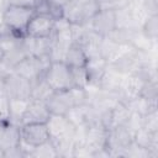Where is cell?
Instances as JSON below:
<instances>
[{
  "mask_svg": "<svg viewBox=\"0 0 158 158\" xmlns=\"http://www.w3.org/2000/svg\"><path fill=\"white\" fill-rule=\"evenodd\" d=\"M49 141L56 147L58 157H73L75 126L63 115H51L46 122Z\"/></svg>",
  "mask_w": 158,
  "mask_h": 158,
  "instance_id": "cell-1",
  "label": "cell"
},
{
  "mask_svg": "<svg viewBox=\"0 0 158 158\" xmlns=\"http://www.w3.org/2000/svg\"><path fill=\"white\" fill-rule=\"evenodd\" d=\"M98 11L96 0H69L63 5V17L72 25H86Z\"/></svg>",
  "mask_w": 158,
  "mask_h": 158,
  "instance_id": "cell-2",
  "label": "cell"
},
{
  "mask_svg": "<svg viewBox=\"0 0 158 158\" xmlns=\"http://www.w3.org/2000/svg\"><path fill=\"white\" fill-rule=\"evenodd\" d=\"M35 14H36L35 7L7 5L2 12V16H4V21H5L6 26L10 28V31L23 37V36H26L27 25Z\"/></svg>",
  "mask_w": 158,
  "mask_h": 158,
  "instance_id": "cell-3",
  "label": "cell"
},
{
  "mask_svg": "<svg viewBox=\"0 0 158 158\" xmlns=\"http://www.w3.org/2000/svg\"><path fill=\"white\" fill-rule=\"evenodd\" d=\"M43 78L53 91H64L73 88L72 69L64 62H52Z\"/></svg>",
  "mask_w": 158,
  "mask_h": 158,
  "instance_id": "cell-4",
  "label": "cell"
},
{
  "mask_svg": "<svg viewBox=\"0 0 158 158\" xmlns=\"http://www.w3.org/2000/svg\"><path fill=\"white\" fill-rule=\"evenodd\" d=\"M51 63L52 62L49 57L40 58L35 56H26L14 67L12 70L32 83L44 75V72L47 70Z\"/></svg>",
  "mask_w": 158,
  "mask_h": 158,
  "instance_id": "cell-5",
  "label": "cell"
},
{
  "mask_svg": "<svg viewBox=\"0 0 158 158\" xmlns=\"http://www.w3.org/2000/svg\"><path fill=\"white\" fill-rule=\"evenodd\" d=\"M132 141H133L132 133L123 125L116 126L107 130L105 148L107 149L110 157H122L123 151Z\"/></svg>",
  "mask_w": 158,
  "mask_h": 158,
  "instance_id": "cell-6",
  "label": "cell"
},
{
  "mask_svg": "<svg viewBox=\"0 0 158 158\" xmlns=\"http://www.w3.org/2000/svg\"><path fill=\"white\" fill-rule=\"evenodd\" d=\"M2 85L9 99H31V81L14 70L2 77Z\"/></svg>",
  "mask_w": 158,
  "mask_h": 158,
  "instance_id": "cell-7",
  "label": "cell"
},
{
  "mask_svg": "<svg viewBox=\"0 0 158 158\" xmlns=\"http://www.w3.org/2000/svg\"><path fill=\"white\" fill-rule=\"evenodd\" d=\"M102 38L104 37H101L100 35H98L94 31H91L86 25V27L83 30V32L78 36V38L74 42L80 46V48L85 53L86 58L90 59V58L101 57L100 56V51H101Z\"/></svg>",
  "mask_w": 158,
  "mask_h": 158,
  "instance_id": "cell-8",
  "label": "cell"
},
{
  "mask_svg": "<svg viewBox=\"0 0 158 158\" xmlns=\"http://www.w3.org/2000/svg\"><path fill=\"white\" fill-rule=\"evenodd\" d=\"M88 27L101 37H106L112 30L116 28L115 11L99 10L88 22Z\"/></svg>",
  "mask_w": 158,
  "mask_h": 158,
  "instance_id": "cell-9",
  "label": "cell"
},
{
  "mask_svg": "<svg viewBox=\"0 0 158 158\" xmlns=\"http://www.w3.org/2000/svg\"><path fill=\"white\" fill-rule=\"evenodd\" d=\"M54 26V20L47 14H35L30 20L26 36L38 37V38H47L52 36Z\"/></svg>",
  "mask_w": 158,
  "mask_h": 158,
  "instance_id": "cell-10",
  "label": "cell"
},
{
  "mask_svg": "<svg viewBox=\"0 0 158 158\" xmlns=\"http://www.w3.org/2000/svg\"><path fill=\"white\" fill-rule=\"evenodd\" d=\"M21 139L33 147L42 144L49 139V133L46 123H27L20 126Z\"/></svg>",
  "mask_w": 158,
  "mask_h": 158,
  "instance_id": "cell-11",
  "label": "cell"
},
{
  "mask_svg": "<svg viewBox=\"0 0 158 158\" xmlns=\"http://www.w3.org/2000/svg\"><path fill=\"white\" fill-rule=\"evenodd\" d=\"M51 116V112L44 101L30 100L28 106L22 116L21 125L27 123H46Z\"/></svg>",
  "mask_w": 158,
  "mask_h": 158,
  "instance_id": "cell-12",
  "label": "cell"
},
{
  "mask_svg": "<svg viewBox=\"0 0 158 158\" xmlns=\"http://www.w3.org/2000/svg\"><path fill=\"white\" fill-rule=\"evenodd\" d=\"M46 105L51 115H65L70 107L74 106L70 89L64 91H54L49 99L46 101Z\"/></svg>",
  "mask_w": 158,
  "mask_h": 158,
  "instance_id": "cell-13",
  "label": "cell"
},
{
  "mask_svg": "<svg viewBox=\"0 0 158 158\" xmlns=\"http://www.w3.org/2000/svg\"><path fill=\"white\" fill-rule=\"evenodd\" d=\"M106 135H107V130L105 127H102L100 123L89 125V126H86L84 143L95 154V152L105 148V144H106Z\"/></svg>",
  "mask_w": 158,
  "mask_h": 158,
  "instance_id": "cell-14",
  "label": "cell"
},
{
  "mask_svg": "<svg viewBox=\"0 0 158 158\" xmlns=\"http://www.w3.org/2000/svg\"><path fill=\"white\" fill-rule=\"evenodd\" d=\"M22 46L27 56H35V57H49V49H51V37L47 38H38V37H31V36H23L22 38Z\"/></svg>",
  "mask_w": 158,
  "mask_h": 158,
  "instance_id": "cell-15",
  "label": "cell"
},
{
  "mask_svg": "<svg viewBox=\"0 0 158 158\" xmlns=\"http://www.w3.org/2000/svg\"><path fill=\"white\" fill-rule=\"evenodd\" d=\"M21 139L20 126L11 122L0 123V149L5 151L9 148L17 147Z\"/></svg>",
  "mask_w": 158,
  "mask_h": 158,
  "instance_id": "cell-16",
  "label": "cell"
},
{
  "mask_svg": "<svg viewBox=\"0 0 158 158\" xmlns=\"http://www.w3.org/2000/svg\"><path fill=\"white\" fill-rule=\"evenodd\" d=\"M133 142L148 149L151 157H158V132H152L146 127H141L133 133Z\"/></svg>",
  "mask_w": 158,
  "mask_h": 158,
  "instance_id": "cell-17",
  "label": "cell"
},
{
  "mask_svg": "<svg viewBox=\"0 0 158 158\" xmlns=\"http://www.w3.org/2000/svg\"><path fill=\"white\" fill-rule=\"evenodd\" d=\"M107 65H109V63L102 57L88 59V62L85 64V70L88 74V80H89L88 85L99 86V83H100Z\"/></svg>",
  "mask_w": 158,
  "mask_h": 158,
  "instance_id": "cell-18",
  "label": "cell"
},
{
  "mask_svg": "<svg viewBox=\"0 0 158 158\" xmlns=\"http://www.w3.org/2000/svg\"><path fill=\"white\" fill-rule=\"evenodd\" d=\"M63 62L70 68H80V67H85L88 58H86L85 53L83 52V49L80 48V46L74 42L68 48Z\"/></svg>",
  "mask_w": 158,
  "mask_h": 158,
  "instance_id": "cell-19",
  "label": "cell"
},
{
  "mask_svg": "<svg viewBox=\"0 0 158 158\" xmlns=\"http://www.w3.org/2000/svg\"><path fill=\"white\" fill-rule=\"evenodd\" d=\"M123 74L120 73L118 70H116L115 68H112L111 65H107L100 83H99V88L105 89V90H114L117 91L120 83L122 80Z\"/></svg>",
  "mask_w": 158,
  "mask_h": 158,
  "instance_id": "cell-20",
  "label": "cell"
},
{
  "mask_svg": "<svg viewBox=\"0 0 158 158\" xmlns=\"http://www.w3.org/2000/svg\"><path fill=\"white\" fill-rule=\"evenodd\" d=\"M31 99H9L10 109V122L17 126H21L22 116L28 106Z\"/></svg>",
  "mask_w": 158,
  "mask_h": 158,
  "instance_id": "cell-21",
  "label": "cell"
},
{
  "mask_svg": "<svg viewBox=\"0 0 158 158\" xmlns=\"http://www.w3.org/2000/svg\"><path fill=\"white\" fill-rule=\"evenodd\" d=\"M53 93H54L53 89L48 85V83L44 80L43 77L31 83V99L32 100H40V101L46 102Z\"/></svg>",
  "mask_w": 158,
  "mask_h": 158,
  "instance_id": "cell-22",
  "label": "cell"
},
{
  "mask_svg": "<svg viewBox=\"0 0 158 158\" xmlns=\"http://www.w3.org/2000/svg\"><path fill=\"white\" fill-rule=\"evenodd\" d=\"M125 104L128 106V109L131 111L137 112L142 116L147 115L148 112H151L153 110H157V101H151V100H148L141 95H138L137 98H135V99H132Z\"/></svg>",
  "mask_w": 158,
  "mask_h": 158,
  "instance_id": "cell-23",
  "label": "cell"
},
{
  "mask_svg": "<svg viewBox=\"0 0 158 158\" xmlns=\"http://www.w3.org/2000/svg\"><path fill=\"white\" fill-rule=\"evenodd\" d=\"M130 115H131V110L128 109V106L122 101L117 102L111 109V127L110 128L125 125Z\"/></svg>",
  "mask_w": 158,
  "mask_h": 158,
  "instance_id": "cell-24",
  "label": "cell"
},
{
  "mask_svg": "<svg viewBox=\"0 0 158 158\" xmlns=\"http://www.w3.org/2000/svg\"><path fill=\"white\" fill-rule=\"evenodd\" d=\"M64 116L75 127L80 125H86V104L70 107Z\"/></svg>",
  "mask_w": 158,
  "mask_h": 158,
  "instance_id": "cell-25",
  "label": "cell"
},
{
  "mask_svg": "<svg viewBox=\"0 0 158 158\" xmlns=\"http://www.w3.org/2000/svg\"><path fill=\"white\" fill-rule=\"evenodd\" d=\"M131 44L141 51V52H144V53H149V51L152 49L153 44H154V41H152L151 38H148L141 30L139 31H135L133 35H132V40H131Z\"/></svg>",
  "mask_w": 158,
  "mask_h": 158,
  "instance_id": "cell-26",
  "label": "cell"
},
{
  "mask_svg": "<svg viewBox=\"0 0 158 158\" xmlns=\"http://www.w3.org/2000/svg\"><path fill=\"white\" fill-rule=\"evenodd\" d=\"M31 157L35 158H53V157H58V153L56 151V147L53 146V143L48 139L47 142L38 144L33 148Z\"/></svg>",
  "mask_w": 158,
  "mask_h": 158,
  "instance_id": "cell-27",
  "label": "cell"
},
{
  "mask_svg": "<svg viewBox=\"0 0 158 158\" xmlns=\"http://www.w3.org/2000/svg\"><path fill=\"white\" fill-rule=\"evenodd\" d=\"M141 31L152 41L156 42L157 35H158V14L156 15H149L147 20L144 21Z\"/></svg>",
  "mask_w": 158,
  "mask_h": 158,
  "instance_id": "cell-28",
  "label": "cell"
},
{
  "mask_svg": "<svg viewBox=\"0 0 158 158\" xmlns=\"http://www.w3.org/2000/svg\"><path fill=\"white\" fill-rule=\"evenodd\" d=\"M133 32L135 31L122 30V28H115L106 37L109 40H111L112 42L117 43V44H131V40H132Z\"/></svg>",
  "mask_w": 158,
  "mask_h": 158,
  "instance_id": "cell-29",
  "label": "cell"
},
{
  "mask_svg": "<svg viewBox=\"0 0 158 158\" xmlns=\"http://www.w3.org/2000/svg\"><path fill=\"white\" fill-rule=\"evenodd\" d=\"M122 157H132V158H148L151 157L148 149L138 146L137 143H135L133 141L126 147V149L123 151V156Z\"/></svg>",
  "mask_w": 158,
  "mask_h": 158,
  "instance_id": "cell-30",
  "label": "cell"
},
{
  "mask_svg": "<svg viewBox=\"0 0 158 158\" xmlns=\"http://www.w3.org/2000/svg\"><path fill=\"white\" fill-rule=\"evenodd\" d=\"M72 69V78H73V86L77 88H86L89 84L88 74L85 67L80 68H70Z\"/></svg>",
  "mask_w": 158,
  "mask_h": 158,
  "instance_id": "cell-31",
  "label": "cell"
},
{
  "mask_svg": "<svg viewBox=\"0 0 158 158\" xmlns=\"http://www.w3.org/2000/svg\"><path fill=\"white\" fill-rule=\"evenodd\" d=\"M139 95L151 101H157V98H158L157 80H146V83L143 84V86L141 89Z\"/></svg>",
  "mask_w": 158,
  "mask_h": 158,
  "instance_id": "cell-32",
  "label": "cell"
},
{
  "mask_svg": "<svg viewBox=\"0 0 158 158\" xmlns=\"http://www.w3.org/2000/svg\"><path fill=\"white\" fill-rule=\"evenodd\" d=\"M123 126H125V127L132 133V136H133V133H135L137 130H139L141 127H143V116L139 115V114H137V112L131 111V115H130L128 120L126 121V123H125Z\"/></svg>",
  "mask_w": 158,
  "mask_h": 158,
  "instance_id": "cell-33",
  "label": "cell"
},
{
  "mask_svg": "<svg viewBox=\"0 0 158 158\" xmlns=\"http://www.w3.org/2000/svg\"><path fill=\"white\" fill-rule=\"evenodd\" d=\"M128 0H96L99 10H112L116 11L123 7Z\"/></svg>",
  "mask_w": 158,
  "mask_h": 158,
  "instance_id": "cell-34",
  "label": "cell"
},
{
  "mask_svg": "<svg viewBox=\"0 0 158 158\" xmlns=\"http://www.w3.org/2000/svg\"><path fill=\"white\" fill-rule=\"evenodd\" d=\"M143 127L148 128L152 132H158V112L153 110L143 116Z\"/></svg>",
  "mask_w": 158,
  "mask_h": 158,
  "instance_id": "cell-35",
  "label": "cell"
},
{
  "mask_svg": "<svg viewBox=\"0 0 158 158\" xmlns=\"http://www.w3.org/2000/svg\"><path fill=\"white\" fill-rule=\"evenodd\" d=\"M0 122H10L9 98L5 94H0Z\"/></svg>",
  "mask_w": 158,
  "mask_h": 158,
  "instance_id": "cell-36",
  "label": "cell"
},
{
  "mask_svg": "<svg viewBox=\"0 0 158 158\" xmlns=\"http://www.w3.org/2000/svg\"><path fill=\"white\" fill-rule=\"evenodd\" d=\"M47 14L53 19V20H59L63 17V5H59L57 2H53L48 0V10Z\"/></svg>",
  "mask_w": 158,
  "mask_h": 158,
  "instance_id": "cell-37",
  "label": "cell"
},
{
  "mask_svg": "<svg viewBox=\"0 0 158 158\" xmlns=\"http://www.w3.org/2000/svg\"><path fill=\"white\" fill-rule=\"evenodd\" d=\"M37 0H7L9 5L23 6V7H35Z\"/></svg>",
  "mask_w": 158,
  "mask_h": 158,
  "instance_id": "cell-38",
  "label": "cell"
},
{
  "mask_svg": "<svg viewBox=\"0 0 158 158\" xmlns=\"http://www.w3.org/2000/svg\"><path fill=\"white\" fill-rule=\"evenodd\" d=\"M11 32L10 28L6 26L5 21H4V16H2V12H0V36L1 35H5V33H9Z\"/></svg>",
  "mask_w": 158,
  "mask_h": 158,
  "instance_id": "cell-39",
  "label": "cell"
},
{
  "mask_svg": "<svg viewBox=\"0 0 158 158\" xmlns=\"http://www.w3.org/2000/svg\"><path fill=\"white\" fill-rule=\"evenodd\" d=\"M7 0H0V12H4V10L6 9L7 6Z\"/></svg>",
  "mask_w": 158,
  "mask_h": 158,
  "instance_id": "cell-40",
  "label": "cell"
},
{
  "mask_svg": "<svg viewBox=\"0 0 158 158\" xmlns=\"http://www.w3.org/2000/svg\"><path fill=\"white\" fill-rule=\"evenodd\" d=\"M51 1H53V2H57V4H59V5H64L67 1H69V0H51Z\"/></svg>",
  "mask_w": 158,
  "mask_h": 158,
  "instance_id": "cell-41",
  "label": "cell"
},
{
  "mask_svg": "<svg viewBox=\"0 0 158 158\" xmlns=\"http://www.w3.org/2000/svg\"><path fill=\"white\" fill-rule=\"evenodd\" d=\"M2 60H4V53H2V51L0 49V64L2 63Z\"/></svg>",
  "mask_w": 158,
  "mask_h": 158,
  "instance_id": "cell-42",
  "label": "cell"
},
{
  "mask_svg": "<svg viewBox=\"0 0 158 158\" xmlns=\"http://www.w3.org/2000/svg\"><path fill=\"white\" fill-rule=\"evenodd\" d=\"M0 123H1V122H0Z\"/></svg>",
  "mask_w": 158,
  "mask_h": 158,
  "instance_id": "cell-43",
  "label": "cell"
}]
</instances>
